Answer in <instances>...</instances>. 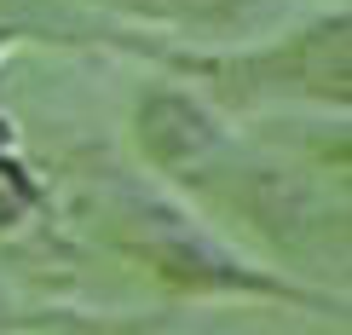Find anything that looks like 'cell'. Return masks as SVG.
Masks as SVG:
<instances>
[{"mask_svg": "<svg viewBox=\"0 0 352 335\" xmlns=\"http://www.w3.org/2000/svg\"><path fill=\"white\" fill-rule=\"evenodd\" d=\"M104 6L139 12V18H208V12H226L231 0H104Z\"/></svg>", "mask_w": 352, "mask_h": 335, "instance_id": "obj_1", "label": "cell"}, {"mask_svg": "<svg viewBox=\"0 0 352 335\" xmlns=\"http://www.w3.org/2000/svg\"><path fill=\"white\" fill-rule=\"evenodd\" d=\"M29 208H35V185H29V173L18 162H0V226L23 220Z\"/></svg>", "mask_w": 352, "mask_h": 335, "instance_id": "obj_2", "label": "cell"}, {"mask_svg": "<svg viewBox=\"0 0 352 335\" xmlns=\"http://www.w3.org/2000/svg\"><path fill=\"white\" fill-rule=\"evenodd\" d=\"M29 324H47V318H23V312H18V307H12V301H6V295H0V329H6V335H12V329H29Z\"/></svg>", "mask_w": 352, "mask_h": 335, "instance_id": "obj_3", "label": "cell"}, {"mask_svg": "<svg viewBox=\"0 0 352 335\" xmlns=\"http://www.w3.org/2000/svg\"><path fill=\"white\" fill-rule=\"evenodd\" d=\"M0 41H6V35H0Z\"/></svg>", "mask_w": 352, "mask_h": 335, "instance_id": "obj_4", "label": "cell"}]
</instances>
